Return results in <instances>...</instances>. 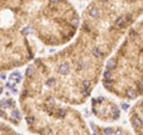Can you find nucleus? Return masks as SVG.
Instances as JSON below:
<instances>
[{"label":"nucleus","instance_id":"nucleus-1","mask_svg":"<svg viewBox=\"0 0 143 135\" xmlns=\"http://www.w3.org/2000/svg\"><path fill=\"white\" fill-rule=\"evenodd\" d=\"M142 16L143 0H91L73 41L57 53L35 59L24 78L62 103L85 104L100 83L109 57Z\"/></svg>","mask_w":143,"mask_h":135},{"label":"nucleus","instance_id":"nucleus-2","mask_svg":"<svg viewBox=\"0 0 143 135\" xmlns=\"http://www.w3.org/2000/svg\"><path fill=\"white\" fill-rule=\"evenodd\" d=\"M80 14L68 0H0V24L26 30L47 47L73 41Z\"/></svg>","mask_w":143,"mask_h":135},{"label":"nucleus","instance_id":"nucleus-3","mask_svg":"<svg viewBox=\"0 0 143 135\" xmlns=\"http://www.w3.org/2000/svg\"><path fill=\"white\" fill-rule=\"evenodd\" d=\"M19 107L30 133L36 135H91L81 113L57 101L37 83L23 78Z\"/></svg>","mask_w":143,"mask_h":135},{"label":"nucleus","instance_id":"nucleus-4","mask_svg":"<svg viewBox=\"0 0 143 135\" xmlns=\"http://www.w3.org/2000/svg\"><path fill=\"white\" fill-rule=\"evenodd\" d=\"M101 85L122 101L143 97V19H138L105 63Z\"/></svg>","mask_w":143,"mask_h":135},{"label":"nucleus","instance_id":"nucleus-5","mask_svg":"<svg viewBox=\"0 0 143 135\" xmlns=\"http://www.w3.org/2000/svg\"><path fill=\"white\" fill-rule=\"evenodd\" d=\"M26 30L0 25V73L30 65L36 59L37 45Z\"/></svg>","mask_w":143,"mask_h":135},{"label":"nucleus","instance_id":"nucleus-6","mask_svg":"<svg viewBox=\"0 0 143 135\" xmlns=\"http://www.w3.org/2000/svg\"><path fill=\"white\" fill-rule=\"evenodd\" d=\"M91 110L93 116L103 123H115L121 118V108L105 96L93 97L91 99Z\"/></svg>","mask_w":143,"mask_h":135},{"label":"nucleus","instance_id":"nucleus-7","mask_svg":"<svg viewBox=\"0 0 143 135\" xmlns=\"http://www.w3.org/2000/svg\"><path fill=\"white\" fill-rule=\"evenodd\" d=\"M0 117L12 126H19L22 123L23 113L13 98L6 97L0 99Z\"/></svg>","mask_w":143,"mask_h":135},{"label":"nucleus","instance_id":"nucleus-8","mask_svg":"<svg viewBox=\"0 0 143 135\" xmlns=\"http://www.w3.org/2000/svg\"><path fill=\"white\" fill-rule=\"evenodd\" d=\"M129 122L135 135H143V97L138 98L131 107Z\"/></svg>","mask_w":143,"mask_h":135},{"label":"nucleus","instance_id":"nucleus-9","mask_svg":"<svg viewBox=\"0 0 143 135\" xmlns=\"http://www.w3.org/2000/svg\"><path fill=\"white\" fill-rule=\"evenodd\" d=\"M91 128L93 129L94 135H132L129 130L121 126L101 127L92 122L91 123Z\"/></svg>","mask_w":143,"mask_h":135},{"label":"nucleus","instance_id":"nucleus-10","mask_svg":"<svg viewBox=\"0 0 143 135\" xmlns=\"http://www.w3.org/2000/svg\"><path fill=\"white\" fill-rule=\"evenodd\" d=\"M0 135H22L6 122H0Z\"/></svg>","mask_w":143,"mask_h":135},{"label":"nucleus","instance_id":"nucleus-11","mask_svg":"<svg viewBox=\"0 0 143 135\" xmlns=\"http://www.w3.org/2000/svg\"><path fill=\"white\" fill-rule=\"evenodd\" d=\"M4 90H5V86H4V84L1 81H0V95L4 92Z\"/></svg>","mask_w":143,"mask_h":135},{"label":"nucleus","instance_id":"nucleus-12","mask_svg":"<svg viewBox=\"0 0 143 135\" xmlns=\"http://www.w3.org/2000/svg\"><path fill=\"white\" fill-rule=\"evenodd\" d=\"M82 1H85V0H82Z\"/></svg>","mask_w":143,"mask_h":135}]
</instances>
